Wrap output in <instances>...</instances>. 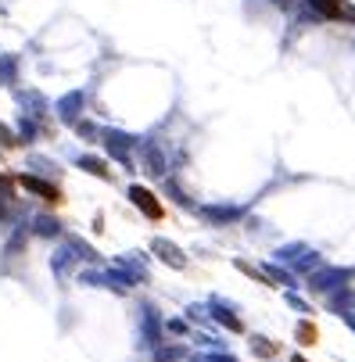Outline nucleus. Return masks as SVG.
Here are the masks:
<instances>
[{
  "label": "nucleus",
  "mask_w": 355,
  "mask_h": 362,
  "mask_svg": "<svg viewBox=\"0 0 355 362\" xmlns=\"http://www.w3.org/2000/svg\"><path fill=\"white\" fill-rule=\"evenodd\" d=\"M129 197H133V204H136V209H140L147 219H162V216H165V212H162V204H158V197L151 194V190L133 187V190H129Z\"/></svg>",
  "instance_id": "nucleus-1"
},
{
  "label": "nucleus",
  "mask_w": 355,
  "mask_h": 362,
  "mask_svg": "<svg viewBox=\"0 0 355 362\" xmlns=\"http://www.w3.org/2000/svg\"><path fill=\"white\" fill-rule=\"evenodd\" d=\"M280 258L287 266H294V269H313L320 258H316V251H309V247H298V244H291V247H284L280 251Z\"/></svg>",
  "instance_id": "nucleus-2"
},
{
  "label": "nucleus",
  "mask_w": 355,
  "mask_h": 362,
  "mask_svg": "<svg viewBox=\"0 0 355 362\" xmlns=\"http://www.w3.org/2000/svg\"><path fill=\"white\" fill-rule=\"evenodd\" d=\"M348 280H351L348 269H327V273H316V276H313V287H316V291H337V287H344Z\"/></svg>",
  "instance_id": "nucleus-3"
},
{
  "label": "nucleus",
  "mask_w": 355,
  "mask_h": 362,
  "mask_svg": "<svg viewBox=\"0 0 355 362\" xmlns=\"http://www.w3.org/2000/svg\"><path fill=\"white\" fill-rule=\"evenodd\" d=\"M18 183H22L25 190H33V194L47 197V201H54V204L62 201V190H58V187H50V183H43V180H36V176H22Z\"/></svg>",
  "instance_id": "nucleus-4"
},
{
  "label": "nucleus",
  "mask_w": 355,
  "mask_h": 362,
  "mask_svg": "<svg viewBox=\"0 0 355 362\" xmlns=\"http://www.w3.org/2000/svg\"><path fill=\"white\" fill-rule=\"evenodd\" d=\"M309 4H313L320 15H327V18H355V11H348L341 0H309Z\"/></svg>",
  "instance_id": "nucleus-5"
},
{
  "label": "nucleus",
  "mask_w": 355,
  "mask_h": 362,
  "mask_svg": "<svg viewBox=\"0 0 355 362\" xmlns=\"http://www.w3.org/2000/svg\"><path fill=\"white\" fill-rule=\"evenodd\" d=\"M158 251L165 255V262H173V266H183V255H180L176 247H169V244H158Z\"/></svg>",
  "instance_id": "nucleus-6"
},
{
  "label": "nucleus",
  "mask_w": 355,
  "mask_h": 362,
  "mask_svg": "<svg viewBox=\"0 0 355 362\" xmlns=\"http://www.w3.org/2000/svg\"><path fill=\"white\" fill-rule=\"evenodd\" d=\"M219 323H226L230 330H240V320H233L230 313H219Z\"/></svg>",
  "instance_id": "nucleus-7"
},
{
  "label": "nucleus",
  "mask_w": 355,
  "mask_h": 362,
  "mask_svg": "<svg viewBox=\"0 0 355 362\" xmlns=\"http://www.w3.org/2000/svg\"><path fill=\"white\" fill-rule=\"evenodd\" d=\"M255 351H259V355H273L277 348H273L269 341H262V337H259V341H255Z\"/></svg>",
  "instance_id": "nucleus-8"
},
{
  "label": "nucleus",
  "mask_w": 355,
  "mask_h": 362,
  "mask_svg": "<svg viewBox=\"0 0 355 362\" xmlns=\"http://www.w3.org/2000/svg\"><path fill=\"white\" fill-rule=\"evenodd\" d=\"M287 301H291V305L298 308V313H309V305H305V301H301L298 294H287Z\"/></svg>",
  "instance_id": "nucleus-9"
},
{
  "label": "nucleus",
  "mask_w": 355,
  "mask_h": 362,
  "mask_svg": "<svg viewBox=\"0 0 355 362\" xmlns=\"http://www.w3.org/2000/svg\"><path fill=\"white\" fill-rule=\"evenodd\" d=\"M294 362H305V358H298V355H294Z\"/></svg>",
  "instance_id": "nucleus-10"
}]
</instances>
